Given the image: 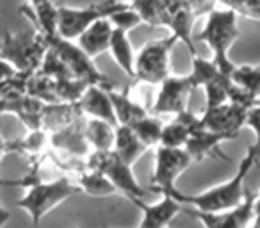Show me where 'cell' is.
<instances>
[{"label":"cell","instance_id":"20","mask_svg":"<svg viewBox=\"0 0 260 228\" xmlns=\"http://www.w3.org/2000/svg\"><path fill=\"white\" fill-rule=\"evenodd\" d=\"M112 30H114V27H112L111 20L100 18L91 23V25L77 38V45L93 59V57H96V55H100L102 52L109 50Z\"/></svg>","mask_w":260,"mask_h":228},{"label":"cell","instance_id":"19","mask_svg":"<svg viewBox=\"0 0 260 228\" xmlns=\"http://www.w3.org/2000/svg\"><path fill=\"white\" fill-rule=\"evenodd\" d=\"M82 116L84 114L77 102L45 104L43 112H41V131H45L47 134H52V132L73 123V121Z\"/></svg>","mask_w":260,"mask_h":228},{"label":"cell","instance_id":"35","mask_svg":"<svg viewBox=\"0 0 260 228\" xmlns=\"http://www.w3.org/2000/svg\"><path fill=\"white\" fill-rule=\"evenodd\" d=\"M109 20H111L112 27H116V29H123V30H126V32H130L132 29H136L139 23H143L138 13H136L134 9H130V8L114 13V15H111V16H109Z\"/></svg>","mask_w":260,"mask_h":228},{"label":"cell","instance_id":"23","mask_svg":"<svg viewBox=\"0 0 260 228\" xmlns=\"http://www.w3.org/2000/svg\"><path fill=\"white\" fill-rule=\"evenodd\" d=\"M109 50H111L116 64L126 73V77L134 79V59L136 57H134V50H132V45H130V41H128V32L114 27Z\"/></svg>","mask_w":260,"mask_h":228},{"label":"cell","instance_id":"25","mask_svg":"<svg viewBox=\"0 0 260 228\" xmlns=\"http://www.w3.org/2000/svg\"><path fill=\"white\" fill-rule=\"evenodd\" d=\"M48 143V134L45 131H29L23 138L9 141V153L27 155L29 159H38L43 153Z\"/></svg>","mask_w":260,"mask_h":228},{"label":"cell","instance_id":"7","mask_svg":"<svg viewBox=\"0 0 260 228\" xmlns=\"http://www.w3.org/2000/svg\"><path fill=\"white\" fill-rule=\"evenodd\" d=\"M175 43H178L175 34L148 41L134 59V84L146 82L155 86L164 82L170 77V54Z\"/></svg>","mask_w":260,"mask_h":228},{"label":"cell","instance_id":"3","mask_svg":"<svg viewBox=\"0 0 260 228\" xmlns=\"http://www.w3.org/2000/svg\"><path fill=\"white\" fill-rule=\"evenodd\" d=\"M48 45L38 29L6 32L0 41V57L6 59L22 75H32L40 70Z\"/></svg>","mask_w":260,"mask_h":228},{"label":"cell","instance_id":"11","mask_svg":"<svg viewBox=\"0 0 260 228\" xmlns=\"http://www.w3.org/2000/svg\"><path fill=\"white\" fill-rule=\"evenodd\" d=\"M246 114H248V107L226 102L216 107H205L200 120L207 131L239 136L241 128L246 125Z\"/></svg>","mask_w":260,"mask_h":228},{"label":"cell","instance_id":"22","mask_svg":"<svg viewBox=\"0 0 260 228\" xmlns=\"http://www.w3.org/2000/svg\"><path fill=\"white\" fill-rule=\"evenodd\" d=\"M107 94L111 98L112 109H114L116 120H118V125H126L130 127L132 123H136L138 120L145 118L146 114H150L143 105H139L138 102L130 100L128 94L125 93H118L114 89H107Z\"/></svg>","mask_w":260,"mask_h":228},{"label":"cell","instance_id":"29","mask_svg":"<svg viewBox=\"0 0 260 228\" xmlns=\"http://www.w3.org/2000/svg\"><path fill=\"white\" fill-rule=\"evenodd\" d=\"M27 94L43 104H59L55 96V80L40 72L27 77Z\"/></svg>","mask_w":260,"mask_h":228},{"label":"cell","instance_id":"40","mask_svg":"<svg viewBox=\"0 0 260 228\" xmlns=\"http://www.w3.org/2000/svg\"><path fill=\"white\" fill-rule=\"evenodd\" d=\"M253 217H255V224L253 228H260V192L255 196V205H253Z\"/></svg>","mask_w":260,"mask_h":228},{"label":"cell","instance_id":"21","mask_svg":"<svg viewBox=\"0 0 260 228\" xmlns=\"http://www.w3.org/2000/svg\"><path fill=\"white\" fill-rule=\"evenodd\" d=\"M148 150V146L134 134V131L126 125H118L114 134V145H112V152L128 166L136 162L143 153Z\"/></svg>","mask_w":260,"mask_h":228},{"label":"cell","instance_id":"14","mask_svg":"<svg viewBox=\"0 0 260 228\" xmlns=\"http://www.w3.org/2000/svg\"><path fill=\"white\" fill-rule=\"evenodd\" d=\"M235 138L237 136L234 134H221V132H212V131H207L205 127H202L196 132H192L191 138L184 145V148L191 155L192 162H202L207 157L223 159L224 162H230V159L219 150V145L223 141H230V139Z\"/></svg>","mask_w":260,"mask_h":228},{"label":"cell","instance_id":"4","mask_svg":"<svg viewBox=\"0 0 260 228\" xmlns=\"http://www.w3.org/2000/svg\"><path fill=\"white\" fill-rule=\"evenodd\" d=\"M239 38L237 29V15L232 9H217L207 13V22L202 32L198 34L200 41H205L214 54L212 62L223 73L230 75L235 64L228 59V50Z\"/></svg>","mask_w":260,"mask_h":228},{"label":"cell","instance_id":"17","mask_svg":"<svg viewBox=\"0 0 260 228\" xmlns=\"http://www.w3.org/2000/svg\"><path fill=\"white\" fill-rule=\"evenodd\" d=\"M175 120L171 123L164 125L162 134H160L159 146H168V148H184L187 139L191 138L192 132L202 128V120L200 116L192 114L189 111H184L180 114H175Z\"/></svg>","mask_w":260,"mask_h":228},{"label":"cell","instance_id":"36","mask_svg":"<svg viewBox=\"0 0 260 228\" xmlns=\"http://www.w3.org/2000/svg\"><path fill=\"white\" fill-rule=\"evenodd\" d=\"M29 182H30L29 175H27V177H23V178H18V180H6V178L0 177V187H8V185H22V187H27V185H29ZM9 219H11V212L0 205V228L4 226Z\"/></svg>","mask_w":260,"mask_h":228},{"label":"cell","instance_id":"5","mask_svg":"<svg viewBox=\"0 0 260 228\" xmlns=\"http://www.w3.org/2000/svg\"><path fill=\"white\" fill-rule=\"evenodd\" d=\"M45 41H47L48 48H52V50L61 57V61L68 66L73 79L82 80V82L87 84V86H98V87H104V89H114V82H112L107 75L98 72L93 59H91L77 43H73V41H70V40H64V38H61L59 34L45 36Z\"/></svg>","mask_w":260,"mask_h":228},{"label":"cell","instance_id":"8","mask_svg":"<svg viewBox=\"0 0 260 228\" xmlns=\"http://www.w3.org/2000/svg\"><path fill=\"white\" fill-rule=\"evenodd\" d=\"M86 166L87 170L100 171L102 175H105L112 182V185L118 189V192L126 194L130 200L132 198L143 200L150 191V189H145L143 185H139V182L136 180L134 175H132V170H130L132 166L123 162L112 150H107V152H96V150H93L86 157Z\"/></svg>","mask_w":260,"mask_h":228},{"label":"cell","instance_id":"26","mask_svg":"<svg viewBox=\"0 0 260 228\" xmlns=\"http://www.w3.org/2000/svg\"><path fill=\"white\" fill-rule=\"evenodd\" d=\"M230 79L239 86L255 104L260 100V66H235Z\"/></svg>","mask_w":260,"mask_h":228},{"label":"cell","instance_id":"38","mask_svg":"<svg viewBox=\"0 0 260 228\" xmlns=\"http://www.w3.org/2000/svg\"><path fill=\"white\" fill-rule=\"evenodd\" d=\"M217 2H219V0H187V4L191 6L192 11H194L198 16L212 11L214 6H216Z\"/></svg>","mask_w":260,"mask_h":228},{"label":"cell","instance_id":"13","mask_svg":"<svg viewBox=\"0 0 260 228\" xmlns=\"http://www.w3.org/2000/svg\"><path fill=\"white\" fill-rule=\"evenodd\" d=\"M253 205H255V196L248 192L244 202L235 209L224 212H203L191 209L189 214L198 217L205 228H248L249 221L253 219Z\"/></svg>","mask_w":260,"mask_h":228},{"label":"cell","instance_id":"28","mask_svg":"<svg viewBox=\"0 0 260 228\" xmlns=\"http://www.w3.org/2000/svg\"><path fill=\"white\" fill-rule=\"evenodd\" d=\"M130 9L139 15L143 23L152 27H166L168 16L162 0H130Z\"/></svg>","mask_w":260,"mask_h":228},{"label":"cell","instance_id":"6","mask_svg":"<svg viewBox=\"0 0 260 228\" xmlns=\"http://www.w3.org/2000/svg\"><path fill=\"white\" fill-rule=\"evenodd\" d=\"M128 2L123 0H104L87 8H68L57 6V34L64 40H77L87 27L100 18H109L111 15L123 9H128Z\"/></svg>","mask_w":260,"mask_h":228},{"label":"cell","instance_id":"33","mask_svg":"<svg viewBox=\"0 0 260 228\" xmlns=\"http://www.w3.org/2000/svg\"><path fill=\"white\" fill-rule=\"evenodd\" d=\"M86 87L87 84L73 79V77L55 80V96H57V102H79Z\"/></svg>","mask_w":260,"mask_h":228},{"label":"cell","instance_id":"31","mask_svg":"<svg viewBox=\"0 0 260 228\" xmlns=\"http://www.w3.org/2000/svg\"><path fill=\"white\" fill-rule=\"evenodd\" d=\"M162 127H164L162 121L157 116H153V114H146L145 118H141V120H138L136 123L130 125V128L134 131V134L138 136L148 148L153 145H159Z\"/></svg>","mask_w":260,"mask_h":228},{"label":"cell","instance_id":"27","mask_svg":"<svg viewBox=\"0 0 260 228\" xmlns=\"http://www.w3.org/2000/svg\"><path fill=\"white\" fill-rule=\"evenodd\" d=\"M77 185L80 187V191L91 196H111L118 192V189L112 185V182L105 175L93 170H86L77 175Z\"/></svg>","mask_w":260,"mask_h":228},{"label":"cell","instance_id":"9","mask_svg":"<svg viewBox=\"0 0 260 228\" xmlns=\"http://www.w3.org/2000/svg\"><path fill=\"white\" fill-rule=\"evenodd\" d=\"M192 164V159L185 148H168L159 146L155 155V171L152 177L150 191L157 194H170L175 191V180Z\"/></svg>","mask_w":260,"mask_h":228},{"label":"cell","instance_id":"24","mask_svg":"<svg viewBox=\"0 0 260 228\" xmlns=\"http://www.w3.org/2000/svg\"><path fill=\"white\" fill-rule=\"evenodd\" d=\"M116 127L98 118H87L86 120V138L91 150L96 152H107L112 150L114 145Z\"/></svg>","mask_w":260,"mask_h":228},{"label":"cell","instance_id":"10","mask_svg":"<svg viewBox=\"0 0 260 228\" xmlns=\"http://www.w3.org/2000/svg\"><path fill=\"white\" fill-rule=\"evenodd\" d=\"M86 116L79 118L73 123L59 128V131L48 134V143L52 150L64 157H77V159H86L93 150L86 138Z\"/></svg>","mask_w":260,"mask_h":228},{"label":"cell","instance_id":"1","mask_svg":"<svg viewBox=\"0 0 260 228\" xmlns=\"http://www.w3.org/2000/svg\"><path fill=\"white\" fill-rule=\"evenodd\" d=\"M260 157V148H256L255 145H251L246 152V155L242 157V160L239 162L237 173L224 184L212 187L209 191L202 192V194H184L180 191H171L170 196H173L178 203H187L192 209L203 210V212H224L239 207L246 200L248 192L244 191V178L248 177V173L256 166Z\"/></svg>","mask_w":260,"mask_h":228},{"label":"cell","instance_id":"15","mask_svg":"<svg viewBox=\"0 0 260 228\" xmlns=\"http://www.w3.org/2000/svg\"><path fill=\"white\" fill-rule=\"evenodd\" d=\"M130 202L143 212L139 228H168L182 209L180 203L170 194H162V200L153 205H148L139 198H132Z\"/></svg>","mask_w":260,"mask_h":228},{"label":"cell","instance_id":"30","mask_svg":"<svg viewBox=\"0 0 260 228\" xmlns=\"http://www.w3.org/2000/svg\"><path fill=\"white\" fill-rule=\"evenodd\" d=\"M221 75H226L223 73L212 61H207V59L200 57L198 54L192 55V72L189 73V80H191L192 89L200 86H207L209 82H214L217 80Z\"/></svg>","mask_w":260,"mask_h":228},{"label":"cell","instance_id":"32","mask_svg":"<svg viewBox=\"0 0 260 228\" xmlns=\"http://www.w3.org/2000/svg\"><path fill=\"white\" fill-rule=\"evenodd\" d=\"M38 72L43 73V75H47V77H50V79H54V80L72 79L73 77L72 72L68 70V66L61 61V57H59L52 48H48L47 50L45 59H43V62H41V66H40Z\"/></svg>","mask_w":260,"mask_h":228},{"label":"cell","instance_id":"37","mask_svg":"<svg viewBox=\"0 0 260 228\" xmlns=\"http://www.w3.org/2000/svg\"><path fill=\"white\" fill-rule=\"evenodd\" d=\"M246 125L251 128L256 134V141L255 146L260 148V104L253 105V107L248 109V114H246Z\"/></svg>","mask_w":260,"mask_h":228},{"label":"cell","instance_id":"2","mask_svg":"<svg viewBox=\"0 0 260 228\" xmlns=\"http://www.w3.org/2000/svg\"><path fill=\"white\" fill-rule=\"evenodd\" d=\"M43 157L38 159H30V171H29V191L22 200H18L16 207L23 209L30 216L34 224H38L54 207L62 203L64 200L75 196L80 192V187L77 182H72L70 178L62 177L54 182H43L40 178V168Z\"/></svg>","mask_w":260,"mask_h":228},{"label":"cell","instance_id":"39","mask_svg":"<svg viewBox=\"0 0 260 228\" xmlns=\"http://www.w3.org/2000/svg\"><path fill=\"white\" fill-rule=\"evenodd\" d=\"M15 75H18V72H16L15 68H13L11 64H9L6 59L0 57V80H8V79H13Z\"/></svg>","mask_w":260,"mask_h":228},{"label":"cell","instance_id":"18","mask_svg":"<svg viewBox=\"0 0 260 228\" xmlns=\"http://www.w3.org/2000/svg\"><path fill=\"white\" fill-rule=\"evenodd\" d=\"M77 104H79L80 111L86 118H98V120H104L118 127V120H116L111 98L107 94V89H104V87L87 86Z\"/></svg>","mask_w":260,"mask_h":228},{"label":"cell","instance_id":"12","mask_svg":"<svg viewBox=\"0 0 260 228\" xmlns=\"http://www.w3.org/2000/svg\"><path fill=\"white\" fill-rule=\"evenodd\" d=\"M160 87L157 100L153 104L150 114L159 116V114H180V112L187 111V98L192 93V86L189 77H168Z\"/></svg>","mask_w":260,"mask_h":228},{"label":"cell","instance_id":"16","mask_svg":"<svg viewBox=\"0 0 260 228\" xmlns=\"http://www.w3.org/2000/svg\"><path fill=\"white\" fill-rule=\"evenodd\" d=\"M45 104L38 98L23 94L18 98H0V116L15 114L27 131H41V112Z\"/></svg>","mask_w":260,"mask_h":228},{"label":"cell","instance_id":"34","mask_svg":"<svg viewBox=\"0 0 260 228\" xmlns=\"http://www.w3.org/2000/svg\"><path fill=\"white\" fill-rule=\"evenodd\" d=\"M226 9H232L237 16L260 22V0H219Z\"/></svg>","mask_w":260,"mask_h":228},{"label":"cell","instance_id":"41","mask_svg":"<svg viewBox=\"0 0 260 228\" xmlns=\"http://www.w3.org/2000/svg\"><path fill=\"white\" fill-rule=\"evenodd\" d=\"M9 153V141H6L4 138H2V134H0V160H2V157H6Z\"/></svg>","mask_w":260,"mask_h":228}]
</instances>
